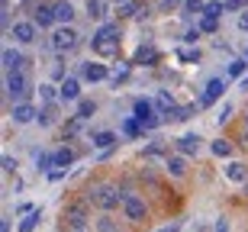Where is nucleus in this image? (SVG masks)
Returning a JSON list of instances; mask_svg holds the SVG:
<instances>
[{"label":"nucleus","instance_id":"f257e3e1","mask_svg":"<svg viewBox=\"0 0 248 232\" xmlns=\"http://www.w3.org/2000/svg\"><path fill=\"white\" fill-rule=\"evenodd\" d=\"M84 200H91V203H97L103 210V213H113L116 206H123V200H126V194H123L116 184H97L93 190H87V197Z\"/></svg>","mask_w":248,"mask_h":232},{"label":"nucleus","instance_id":"f03ea898","mask_svg":"<svg viewBox=\"0 0 248 232\" xmlns=\"http://www.w3.org/2000/svg\"><path fill=\"white\" fill-rule=\"evenodd\" d=\"M132 116L142 123V129H155L158 123L165 120V116L158 113V107H155L152 100H145V97H139V100L132 103Z\"/></svg>","mask_w":248,"mask_h":232},{"label":"nucleus","instance_id":"7ed1b4c3","mask_svg":"<svg viewBox=\"0 0 248 232\" xmlns=\"http://www.w3.org/2000/svg\"><path fill=\"white\" fill-rule=\"evenodd\" d=\"M123 216H126L129 223H145V219H148V203H145V197L126 194V200H123Z\"/></svg>","mask_w":248,"mask_h":232},{"label":"nucleus","instance_id":"20e7f679","mask_svg":"<svg viewBox=\"0 0 248 232\" xmlns=\"http://www.w3.org/2000/svg\"><path fill=\"white\" fill-rule=\"evenodd\" d=\"M7 97L13 103H26V97H29V81H26V75H23V71H10V75H7Z\"/></svg>","mask_w":248,"mask_h":232},{"label":"nucleus","instance_id":"39448f33","mask_svg":"<svg viewBox=\"0 0 248 232\" xmlns=\"http://www.w3.org/2000/svg\"><path fill=\"white\" fill-rule=\"evenodd\" d=\"M78 32H74L71 26H58L55 32H52V48H55L58 55H64V52H74L78 48Z\"/></svg>","mask_w":248,"mask_h":232},{"label":"nucleus","instance_id":"423d86ee","mask_svg":"<svg viewBox=\"0 0 248 232\" xmlns=\"http://www.w3.org/2000/svg\"><path fill=\"white\" fill-rule=\"evenodd\" d=\"M87 206H91V200H74V203L64 210V219L71 223L74 232H87Z\"/></svg>","mask_w":248,"mask_h":232},{"label":"nucleus","instance_id":"0eeeda50","mask_svg":"<svg viewBox=\"0 0 248 232\" xmlns=\"http://www.w3.org/2000/svg\"><path fill=\"white\" fill-rule=\"evenodd\" d=\"M222 93H226V77H210V81H206V87H203V93H200V100H197V107H200V110H206L210 103L219 100Z\"/></svg>","mask_w":248,"mask_h":232},{"label":"nucleus","instance_id":"6e6552de","mask_svg":"<svg viewBox=\"0 0 248 232\" xmlns=\"http://www.w3.org/2000/svg\"><path fill=\"white\" fill-rule=\"evenodd\" d=\"M36 23H32V19H16V23H13V26H10V36L16 39L19 46H32V42H36Z\"/></svg>","mask_w":248,"mask_h":232},{"label":"nucleus","instance_id":"1a4fd4ad","mask_svg":"<svg viewBox=\"0 0 248 232\" xmlns=\"http://www.w3.org/2000/svg\"><path fill=\"white\" fill-rule=\"evenodd\" d=\"M81 77H84V81H91V84L110 81V68L100 65V62H84V65H81Z\"/></svg>","mask_w":248,"mask_h":232},{"label":"nucleus","instance_id":"9d476101","mask_svg":"<svg viewBox=\"0 0 248 232\" xmlns=\"http://www.w3.org/2000/svg\"><path fill=\"white\" fill-rule=\"evenodd\" d=\"M13 123L16 126H26V123H39V110L32 107V103H13Z\"/></svg>","mask_w":248,"mask_h":232},{"label":"nucleus","instance_id":"9b49d317","mask_svg":"<svg viewBox=\"0 0 248 232\" xmlns=\"http://www.w3.org/2000/svg\"><path fill=\"white\" fill-rule=\"evenodd\" d=\"M32 23H36L39 29L55 26V7H48V3H36V7H32Z\"/></svg>","mask_w":248,"mask_h":232},{"label":"nucleus","instance_id":"f8f14e48","mask_svg":"<svg viewBox=\"0 0 248 232\" xmlns=\"http://www.w3.org/2000/svg\"><path fill=\"white\" fill-rule=\"evenodd\" d=\"M58 100H64V103L81 100V81L78 77H64L62 87H58Z\"/></svg>","mask_w":248,"mask_h":232},{"label":"nucleus","instance_id":"ddd939ff","mask_svg":"<svg viewBox=\"0 0 248 232\" xmlns=\"http://www.w3.org/2000/svg\"><path fill=\"white\" fill-rule=\"evenodd\" d=\"M200 136H193V132H187V136H181V139H174V149L181 152V155H197V152H200Z\"/></svg>","mask_w":248,"mask_h":232},{"label":"nucleus","instance_id":"4468645a","mask_svg":"<svg viewBox=\"0 0 248 232\" xmlns=\"http://www.w3.org/2000/svg\"><path fill=\"white\" fill-rule=\"evenodd\" d=\"M52 7H55V23H58V26H71V19H74L71 0H55Z\"/></svg>","mask_w":248,"mask_h":232},{"label":"nucleus","instance_id":"2eb2a0df","mask_svg":"<svg viewBox=\"0 0 248 232\" xmlns=\"http://www.w3.org/2000/svg\"><path fill=\"white\" fill-rule=\"evenodd\" d=\"M91 46H93V52H97V55L113 58L116 52H120V39H91Z\"/></svg>","mask_w":248,"mask_h":232},{"label":"nucleus","instance_id":"dca6fc26","mask_svg":"<svg viewBox=\"0 0 248 232\" xmlns=\"http://www.w3.org/2000/svg\"><path fill=\"white\" fill-rule=\"evenodd\" d=\"M187 155H181V152H177V155H168L165 158V171L171 177H184L187 174V161H184Z\"/></svg>","mask_w":248,"mask_h":232},{"label":"nucleus","instance_id":"f3484780","mask_svg":"<svg viewBox=\"0 0 248 232\" xmlns=\"http://www.w3.org/2000/svg\"><path fill=\"white\" fill-rule=\"evenodd\" d=\"M3 68H7V75L10 71H23L26 68V58L19 55L16 48H3Z\"/></svg>","mask_w":248,"mask_h":232},{"label":"nucleus","instance_id":"a211bd4d","mask_svg":"<svg viewBox=\"0 0 248 232\" xmlns=\"http://www.w3.org/2000/svg\"><path fill=\"white\" fill-rule=\"evenodd\" d=\"M226 177L235 181V184H245V181H248V165H242V161H229V165H226Z\"/></svg>","mask_w":248,"mask_h":232},{"label":"nucleus","instance_id":"6ab92c4d","mask_svg":"<svg viewBox=\"0 0 248 232\" xmlns=\"http://www.w3.org/2000/svg\"><path fill=\"white\" fill-rule=\"evenodd\" d=\"M116 132H93V149H103V152H110V149H116Z\"/></svg>","mask_w":248,"mask_h":232},{"label":"nucleus","instance_id":"aec40b11","mask_svg":"<svg viewBox=\"0 0 248 232\" xmlns=\"http://www.w3.org/2000/svg\"><path fill=\"white\" fill-rule=\"evenodd\" d=\"M42 223V206H36V210H29L26 219L19 223V232H36V226Z\"/></svg>","mask_w":248,"mask_h":232},{"label":"nucleus","instance_id":"412c9836","mask_svg":"<svg viewBox=\"0 0 248 232\" xmlns=\"http://www.w3.org/2000/svg\"><path fill=\"white\" fill-rule=\"evenodd\" d=\"M129 71H132V65H129V62H116V65L110 68V84L126 81V77H129Z\"/></svg>","mask_w":248,"mask_h":232},{"label":"nucleus","instance_id":"4be33fe9","mask_svg":"<svg viewBox=\"0 0 248 232\" xmlns=\"http://www.w3.org/2000/svg\"><path fill=\"white\" fill-rule=\"evenodd\" d=\"M197 110H200V107H174V110L168 113L165 120H171V123H184V120H190Z\"/></svg>","mask_w":248,"mask_h":232},{"label":"nucleus","instance_id":"5701e85b","mask_svg":"<svg viewBox=\"0 0 248 232\" xmlns=\"http://www.w3.org/2000/svg\"><path fill=\"white\" fill-rule=\"evenodd\" d=\"M222 13H226V0H210L206 7H203L200 16H213V19H222Z\"/></svg>","mask_w":248,"mask_h":232},{"label":"nucleus","instance_id":"b1692460","mask_svg":"<svg viewBox=\"0 0 248 232\" xmlns=\"http://www.w3.org/2000/svg\"><path fill=\"white\" fill-rule=\"evenodd\" d=\"M155 62H158V52L152 46H142L136 52V65H155Z\"/></svg>","mask_w":248,"mask_h":232},{"label":"nucleus","instance_id":"393cba45","mask_svg":"<svg viewBox=\"0 0 248 232\" xmlns=\"http://www.w3.org/2000/svg\"><path fill=\"white\" fill-rule=\"evenodd\" d=\"M155 107H158V113H161V116H168V113L174 110V97H171L168 91H161V93L155 97Z\"/></svg>","mask_w":248,"mask_h":232},{"label":"nucleus","instance_id":"a878e982","mask_svg":"<svg viewBox=\"0 0 248 232\" xmlns=\"http://www.w3.org/2000/svg\"><path fill=\"white\" fill-rule=\"evenodd\" d=\"M87 16L91 19H107V0H87Z\"/></svg>","mask_w":248,"mask_h":232},{"label":"nucleus","instance_id":"bb28decb","mask_svg":"<svg viewBox=\"0 0 248 232\" xmlns=\"http://www.w3.org/2000/svg\"><path fill=\"white\" fill-rule=\"evenodd\" d=\"M123 32H120V23H103L97 32H93V39H120Z\"/></svg>","mask_w":248,"mask_h":232},{"label":"nucleus","instance_id":"cd10ccee","mask_svg":"<svg viewBox=\"0 0 248 232\" xmlns=\"http://www.w3.org/2000/svg\"><path fill=\"white\" fill-rule=\"evenodd\" d=\"M123 132H126L129 139H139L145 129H142V123H139L136 116H126V120H123Z\"/></svg>","mask_w":248,"mask_h":232},{"label":"nucleus","instance_id":"c85d7f7f","mask_svg":"<svg viewBox=\"0 0 248 232\" xmlns=\"http://www.w3.org/2000/svg\"><path fill=\"white\" fill-rule=\"evenodd\" d=\"M203 7H206L203 0H184V3H181V13H184L187 19H193V16H200V13H203Z\"/></svg>","mask_w":248,"mask_h":232},{"label":"nucleus","instance_id":"c756f323","mask_svg":"<svg viewBox=\"0 0 248 232\" xmlns=\"http://www.w3.org/2000/svg\"><path fill=\"white\" fill-rule=\"evenodd\" d=\"M93 232H120V223H116L110 213H103L100 219H97V226H93Z\"/></svg>","mask_w":248,"mask_h":232},{"label":"nucleus","instance_id":"7c9ffc66","mask_svg":"<svg viewBox=\"0 0 248 232\" xmlns=\"http://www.w3.org/2000/svg\"><path fill=\"white\" fill-rule=\"evenodd\" d=\"M36 168L39 171H55V155L52 152H36Z\"/></svg>","mask_w":248,"mask_h":232},{"label":"nucleus","instance_id":"2f4dec72","mask_svg":"<svg viewBox=\"0 0 248 232\" xmlns=\"http://www.w3.org/2000/svg\"><path fill=\"white\" fill-rule=\"evenodd\" d=\"M210 152H213L216 158H229V155H232V142H229V139H216V142L210 145Z\"/></svg>","mask_w":248,"mask_h":232},{"label":"nucleus","instance_id":"473e14b6","mask_svg":"<svg viewBox=\"0 0 248 232\" xmlns=\"http://www.w3.org/2000/svg\"><path fill=\"white\" fill-rule=\"evenodd\" d=\"M93 113H97V103L93 100H78V113H74L78 120H91Z\"/></svg>","mask_w":248,"mask_h":232},{"label":"nucleus","instance_id":"72a5a7b5","mask_svg":"<svg viewBox=\"0 0 248 232\" xmlns=\"http://www.w3.org/2000/svg\"><path fill=\"white\" fill-rule=\"evenodd\" d=\"M245 68H248L245 58H232L229 68H226V75H229V77H242V75H245Z\"/></svg>","mask_w":248,"mask_h":232},{"label":"nucleus","instance_id":"f704fd0d","mask_svg":"<svg viewBox=\"0 0 248 232\" xmlns=\"http://www.w3.org/2000/svg\"><path fill=\"white\" fill-rule=\"evenodd\" d=\"M39 97H42V103H55L58 100V87H52V84H39Z\"/></svg>","mask_w":248,"mask_h":232},{"label":"nucleus","instance_id":"c9c22d12","mask_svg":"<svg viewBox=\"0 0 248 232\" xmlns=\"http://www.w3.org/2000/svg\"><path fill=\"white\" fill-rule=\"evenodd\" d=\"M139 13H142V7L136 0H123L120 3V16H139Z\"/></svg>","mask_w":248,"mask_h":232},{"label":"nucleus","instance_id":"e433bc0d","mask_svg":"<svg viewBox=\"0 0 248 232\" xmlns=\"http://www.w3.org/2000/svg\"><path fill=\"white\" fill-rule=\"evenodd\" d=\"M74 161V152L71 149H58L55 152V168H68Z\"/></svg>","mask_w":248,"mask_h":232},{"label":"nucleus","instance_id":"4c0bfd02","mask_svg":"<svg viewBox=\"0 0 248 232\" xmlns=\"http://www.w3.org/2000/svg\"><path fill=\"white\" fill-rule=\"evenodd\" d=\"M197 29H200V32H216V29H219V19H213V16H200V23H197Z\"/></svg>","mask_w":248,"mask_h":232},{"label":"nucleus","instance_id":"58836bf2","mask_svg":"<svg viewBox=\"0 0 248 232\" xmlns=\"http://www.w3.org/2000/svg\"><path fill=\"white\" fill-rule=\"evenodd\" d=\"M52 123H55V110H52V103H46L39 110V126H52Z\"/></svg>","mask_w":248,"mask_h":232},{"label":"nucleus","instance_id":"ea45409f","mask_svg":"<svg viewBox=\"0 0 248 232\" xmlns=\"http://www.w3.org/2000/svg\"><path fill=\"white\" fill-rule=\"evenodd\" d=\"M177 58H181V62H200V48H181Z\"/></svg>","mask_w":248,"mask_h":232},{"label":"nucleus","instance_id":"a19ab883","mask_svg":"<svg viewBox=\"0 0 248 232\" xmlns=\"http://www.w3.org/2000/svg\"><path fill=\"white\" fill-rule=\"evenodd\" d=\"M181 3H184V0H158V7L165 10V13H171V10H177Z\"/></svg>","mask_w":248,"mask_h":232},{"label":"nucleus","instance_id":"79ce46f5","mask_svg":"<svg viewBox=\"0 0 248 232\" xmlns=\"http://www.w3.org/2000/svg\"><path fill=\"white\" fill-rule=\"evenodd\" d=\"M245 3L248 0H226V13H229V10H248Z\"/></svg>","mask_w":248,"mask_h":232},{"label":"nucleus","instance_id":"37998d69","mask_svg":"<svg viewBox=\"0 0 248 232\" xmlns=\"http://www.w3.org/2000/svg\"><path fill=\"white\" fill-rule=\"evenodd\" d=\"M52 77H55V81H64V68H62V62H55V65H52Z\"/></svg>","mask_w":248,"mask_h":232},{"label":"nucleus","instance_id":"c03bdc74","mask_svg":"<svg viewBox=\"0 0 248 232\" xmlns=\"http://www.w3.org/2000/svg\"><path fill=\"white\" fill-rule=\"evenodd\" d=\"M13 171H16V161L10 155H3V174H13Z\"/></svg>","mask_w":248,"mask_h":232},{"label":"nucleus","instance_id":"a18cd8bd","mask_svg":"<svg viewBox=\"0 0 248 232\" xmlns=\"http://www.w3.org/2000/svg\"><path fill=\"white\" fill-rule=\"evenodd\" d=\"M68 174V168H55V171H48V181H62Z\"/></svg>","mask_w":248,"mask_h":232},{"label":"nucleus","instance_id":"49530a36","mask_svg":"<svg viewBox=\"0 0 248 232\" xmlns=\"http://www.w3.org/2000/svg\"><path fill=\"white\" fill-rule=\"evenodd\" d=\"M239 29H242V32H248V10H242V13H239Z\"/></svg>","mask_w":248,"mask_h":232},{"label":"nucleus","instance_id":"de8ad7c7","mask_svg":"<svg viewBox=\"0 0 248 232\" xmlns=\"http://www.w3.org/2000/svg\"><path fill=\"white\" fill-rule=\"evenodd\" d=\"M229 113H232V107H229V103H222V110H219V116H216V120L226 123V120H229Z\"/></svg>","mask_w":248,"mask_h":232},{"label":"nucleus","instance_id":"09e8293b","mask_svg":"<svg viewBox=\"0 0 248 232\" xmlns=\"http://www.w3.org/2000/svg\"><path fill=\"white\" fill-rule=\"evenodd\" d=\"M200 39V29H187L184 32V42H197Z\"/></svg>","mask_w":248,"mask_h":232},{"label":"nucleus","instance_id":"8fccbe9b","mask_svg":"<svg viewBox=\"0 0 248 232\" xmlns=\"http://www.w3.org/2000/svg\"><path fill=\"white\" fill-rule=\"evenodd\" d=\"M213 232H229V219H226V216L216 219V229H213Z\"/></svg>","mask_w":248,"mask_h":232},{"label":"nucleus","instance_id":"3c124183","mask_svg":"<svg viewBox=\"0 0 248 232\" xmlns=\"http://www.w3.org/2000/svg\"><path fill=\"white\" fill-rule=\"evenodd\" d=\"M239 87H242V91H248V75H242V77H239Z\"/></svg>","mask_w":248,"mask_h":232},{"label":"nucleus","instance_id":"603ef678","mask_svg":"<svg viewBox=\"0 0 248 232\" xmlns=\"http://www.w3.org/2000/svg\"><path fill=\"white\" fill-rule=\"evenodd\" d=\"M0 232H10V219H3V223H0Z\"/></svg>","mask_w":248,"mask_h":232},{"label":"nucleus","instance_id":"864d4df0","mask_svg":"<svg viewBox=\"0 0 248 232\" xmlns=\"http://www.w3.org/2000/svg\"><path fill=\"white\" fill-rule=\"evenodd\" d=\"M158 232H177V226H168V229H158Z\"/></svg>","mask_w":248,"mask_h":232},{"label":"nucleus","instance_id":"5fc2aeb1","mask_svg":"<svg viewBox=\"0 0 248 232\" xmlns=\"http://www.w3.org/2000/svg\"><path fill=\"white\" fill-rule=\"evenodd\" d=\"M242 126H245V136H248V113H245V120H242Z\"/></svg>","mask_w":248,"mask_h":232},{"label":"nucleus","instance_id":"6e6d98bb","mask_svg":"<svg viewBox=\"0 0 248 232\" xmlns=\"http://www.w3.org/2000/svg\"><path fill=\"white\" fill-rule=\"evenodd\" d=\"M242 58H245V62H248V48H245V55H242Z\"/></svg>","mask_w":248,"mask_h":232},{"label":"nucleus","instance_id":"4d7b16f0","mask_svg":"<svg viewBox=\"0 0 248 232\" xmlns=\"http://www.w3.org/2000/svg\"><path fill=\"white\" fill-rule=\"evenodd\" d=\"M245 197H248V181H245Z\"/></svg>","mask_w":248,"mask_h":232},{"label":"nucleus","instance_id":"13d9d810","mask_svg":"<svg viewBox=\"0 0 248 232\" xmlns=\"http://www.w3.org/2000/svg\"><path fill=\"white\" fill-rule=\"evenodd\" d=\"M113 3H123V0H113Z\"/></svg>","mask_w":248,"mask_h":232},{"label":"nucleus","instance_id":"bf43d9fd","mask_svg":"<svg viewBox=\"0 0 248 232\" xmlns=\"http://www.w3.org/2000/svg\"><path fill=\"white\" fill-rule=\"evenodd\" d=\"M3 3H10V0H3Z\"/></svg>","mask_w":248,"mask_h":232}]
</instances>
